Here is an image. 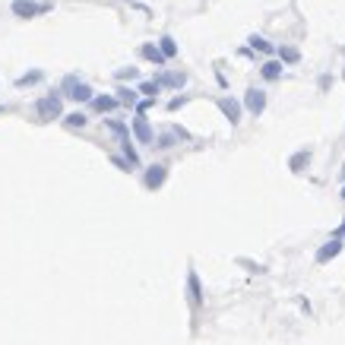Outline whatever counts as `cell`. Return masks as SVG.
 <instances>
[{
  "instance_id": "4",
  "label": "cell",
  "mask_w": 345,
  "mask_h": 345,
  "mask_svg": "<svg viewBox=\"0 0 345 345\" xmlns=\"http://www.w3.org/2000/svg\"><path fill=\"white\" fill-rule=\"evenodd\" d=\"M42 10H45V7L32 4V0H13V13H16V16H23V19H29V16L42 13Z\"/></svg>"
},
{
  "instance_id": "1",
  "label": "cell",
  "mask_w": 345,
  "mask_h": 345,
  "mask_svg": "<svg viewBox=\"0 0 345 345\" xmlns=\"http://www.w3.org/2000/svg\"><path fill=\"white\" fill-rule=\"evenodd\" d=\"M244 105H247L250 114H263V108H266V92H263V89H247Z\"/></svg>"
},
{
  "instance_id": "9",
  "label": "cell",
  "mask_w": 345,
  "mask_h": 345,
  "mask_svg": "<svg viewBox=\"0 0 345 345\" xmlns=\"http://www.w3.org/2000/svg\"><path fill=\"white\" fill-rule=\"evenodd\" d=\"M67 95H70V98H76V102H89V98H92V89H89L86 83H73Z\"/></svg>"
},
{
  "instance_id": "5",
  "label": "cell",
  "mask_w": 345,
  "mask_h": 345,
  "mask_svg": "<svg viewBox=\"0 0 345 345\" xmlns=\"http://www.w3.org/2000/svg\"><path fill=\"white\" fill-rule=\"evenodd\" d=\"M219 108H222V114H225L231 124H238V120H241V105L234 102V98H219Z\"/></svg>"
},
{
  "instance_id": "10",
  "label": "cell",
  "mask_w": 345,
  "mask_h": 345,
  "mask_svg": "<svg viewBox=\"0 0 345 345\" xmlns=\"http://www.w3.org/2000/svg\"><path fill=\"white\" fill-rule=\"evenodd\" d=\"M187 285H190V301H193V304H203V292H199L196 272H190V276H187Z\"/></svg>"
},
{
  "instance_id": "20",
  "label": "cell",
  "mask_w": 345,
  "mask_h": 345,
  "mask_svg": "<svg viewBox=\"0 0 345 345\" xmlns=\"http://www.w3.org/2000/svg\"><path fill=\"white\" fill-rule=\"evenodd\" d=\"M38 79H42V73H29V76L19 79V86H26V83H38Z\"/></svg>"
},
{
  "instance_id": "14",
  "label": "cell",
  "mask_w": 345,
  "mask_h": 345,
  "mask_svg": "<svg viewBox=\"0 0 345 345\" xmlns=\"http://www.w3.org/2000/svg\"><path fill=\"white\" fill-rule=\"evenodd\" d=\"M158 48L165 51V57H174V54H177V45H174V38H168V35H165V38L158 42Z\"/></svg>"
},
{
  "instance_id": "7",
  "label": "cell",
  "mask_w": 345,
  "mask_h": 345,
  "mask_svg": "<svg viewBox=\"0 0 345 345\" xmlns=\"http://www.w3.org/2000/svg\"><path fill=\"white\" fill-rule=\"evenodd\" d=\"M133 133H136L139 143H152V139H155L152 130H149V124H146V117H136V120H133Z\"/></svg>"
},
{
  "instance_id": "23",
  "label": "cell",
  "mask_w": 345,
  "mask_h": 345,
  "mask_svg": "<svg viewBox=\"0 0 345 345\" xmlns=\"http://www.w3.org/2000/svg\"><path fill=\"white\" fill-rule=\"evenodd\" d=\"M342 196H345V190H342Z\"/></svg>"
},
{
  "instance_id": "17",
  "label": "cell",
  "mask_w": 345,
  "mask_h": 345,
  "mask_svg": "<svg viewBox=\"0 0 345 345\" xmlns=\"http://www.w3.org/2000/svg\"><path fill=\"white\" fill-rule=\"evenodd\" d=\"M307 158H311V155H307V152H298V155L292 158V171H301V165H304Z\"/></svg>"
},
{
  "instance_id": "8",
  "label": "cell",
  "mask_w": 345,
  "mask_h": 345,
  "mask_svg": "<svg viewBox=\"0 0 345 345\" xmlns=\"http://www.w3.org/2000/svg\"><path fill=\"white\" fill-rule=\"evenodd\" d=\"M139 54H143V57H146V60H152V64H165V51H161V48H155V45H143L139 48Z\"/></svg>"
},
{
  "instance_id": "16",
  "label": "cell",
  "mask_w": 345,
  "mask_h": 345,
  "mask_svg": "<svg viewBox=\"0 0 345 345\" xmlns=\"http://www.w3.org/2000/svg\"><path fill=\"white\" fill-rule=\"evenodd\" d=\"M139 92H143V95H149V98H155V92H158V83H143V86H139Z\"/></svg>"
},
{
  "instance_id": "11",
  "label": "cell",
  "mask_w": 345,
  "mask_h": 345,
  "mask_svg": "<svg viewBox=\"0 0 345 345\" xmlns=\"http://www.w3.org/2000/svg\"><path fill=\"white\" fill-rule=\"evenodd\" d=\"M263 76H266V79H279V76H282V64H276V60L263 64Z\"/></svg>"
},
{
  "instance_id": "22",
  "label": "cell",
  "mask_w": 345,
  "mask_h": 345,
  "mask_svg": "<svg viewBox=\"0 0 345 345\" xmlns=\"http://www.w3.org/2000/svg\"><path fill=\"white\" fill-rule=\"evenodd\" d=\"M133 98H136V95L130 92V89H120V102H133Z\"/></svg>"
},
{
  "instance_id": "15",
  "label": "cell",
  "mask_w": 345,
  "mask_h": 345,
  "mask_svg": "<svg viewBox=\"0 0 345 345\" xmlns=\"http://www.w3.org/2000/svg\"><path fill=\"white\" fill-rule=\"evenodd\" d=\"M250 48H257V51H272V48H269V42H266V38H260V35H253V38H250Z\"/></svg>"
},
{
  "instance_id": "18",
  "label": "cell",
  "mask_w": 345,
  "mask_h": 345,
  "mask_svg": "<svg viewBox=\"0 0 345 345\" xmlns=\"http://www.w3.org/2000/svg\"><path fill=\"white\" fill-rule=\"evenodd\" d=\"M279 54H282V60H288V64H295V60H298V51H295V48H282Z\"/></svg>"
},
{
  "instance_id": "6",
  "label": "cell",
  "mask_w": 345,
  "mask_h": 345,
  "mask_svg": "<svg viewBox=\"0 0 345 345\" xmlns=\"http://www.w3.org/2000/svg\"><path fill=\"white\" fill-rule=\"evenodd\" d=\"M339 250H342V241H339V234H336V238L326 244V247H320V250H317V263H326L330 257H336Z\"/></svg>"
},
{
  "instance_id": "19",
  "label": "cell",
  "mask_w": 345,
  "mask_h": 345,
  "mask_svg": "<svg viewBox=\"0 0 345 345\" xmlns=\"http://www.w3.org/2000/svg\"><path fill=\"white\" fill-rule=\"evenodd\" d=\"M83 124H86L83 114H67V127H83Z\"/></svg>"
},
{
  "instance_id": "12",
  "label": "cell",
  "mask_w": 345,
  "mask_h": 345,
  "mask_svg": "<svg viewBox=\"0 0 345 345\" xmlns=\"http://www.w3.org/2000/svg\"><path fill=\"white\" fill-rule=\"evenodd\" d=\"M92 105H95V111H111V108L117 105V98H111V95H102V98H92Z\"/></svg>"
},
{
  "instance_id": "21",
  "label": "cell",
  "mask_w": 345,
  "mask_h": 345,
  "mask_svg": "<svg viewBox=\"0 0 345 345\" xmlns=\"http://www.w3.org/2000/svg\"><path fill=\"white\" fill-rule=\"evenodd\" d=\"M117 76H120V79H127V76H130V79H133V76H136V67H130V70H120Z\"/></svg>"
},
{
  "instance_id": "3",
  "label": "cell",
  "mask_w": 345,
  "mask_h": 345,
  "mask_svg": "<svg viewBox=\"0 0 345 345\" xmlns=\"http://www.w3.org/2000/svg\"><path fill=\"white\" fill-rule=\"evenodd\" d=\"M165 177H168V168L165 165H152L149 171H146V187H161V184H165Z\"/></svg>"
},
{
  "instance_id": "13",
  "label": "cell",
  "mask_w": 345,
  "mask_h": 345,
  "mask_svg": "<svg viewBox=\"0 0 345 345\" xmlns=\"http://www.w3.org/2000/svg\"><path fill=\"white\" fill-rule=\"evenodd\" d=\"M158 83H165V86H174V89H180L184 86V73H165Z\"/></svg>"
},
{
  "instance_id": "2",
  "label": "cell",
  "mask_w": 345,
  "mask_h": 345,
  "mask_svg": "<svg viewBox=\"0 0 345 345\" xmlns=\"http://www.w3.org/2000/svg\"><path fill=\"white\" fill-rule=\"evenodd\" d=\"M38 114L42 117H60V95H48L38 102Z\"/></svg>"
}]
</instances>
